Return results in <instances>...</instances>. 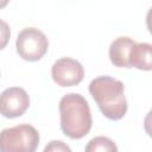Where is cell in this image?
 Instances as JSON below:
<instances>
[{"label":"cell","mask_w":152,"mask_h":152,"mask_svg":"<svg viewBox=\"0 0 152 152\" xmlns=\"http://www.w3.org/2000/svg\"><path fill=\"white\" fill-rule=\"evenodd\" d=\"M89 93L107 119L120 120L125 116L127 100L121 81L110 76H99L89 83Z\"/></svg>","instance_id":"cell-1"},{"label":"cell","mask_w":152,"mask_h":152,"mask_svg":"<svg viewBox=\"0 0 152 152\" xmlns=\"http://www.w3.org/2000/svg\"><path fill=\"white\" fill-rule=\"evenodd\" d=\"M61 128L62 132L71 139L86 137L93 125L91 113L88 101L77 93L64 95L59 100Z\"/></svg>","instance_id":"cell-2"},{"label":"cell","mask_w":152,"mask_h":152,"mask_svg":"<svg viewBox=\"0 0 152 152\" xmlns=\"http://www.w3.org/2000/svg\"><path fill=\"white\" fill-rule=\"evenodd\" d=\"M38 145L39 133L32 125L21 124L0 132V152H36Z\"/></svg>","instance_id":"cell-3"},{"label":"cell","mask_w":152,"mask_h":152,"mask_svg":"<svg viewBox=\"0 0 152 152\" xmlns=\"http://www.w3.org/2000/svg\"><path fill=\"white\" fill-rule=\"evenodd\" d=\"M15 48L18 55L23 59L36 62L46 53L49 40L39 28L25 27L19 32L17 37Z\"/></svg>","instance_id":"cell-4"},{"label":"cell","mask_w":152,"mask_h":152,"mask_svg":"<svg viewBox=\"0 0 152 152\" xmlns=\"http://www.w3.org/2000/svg\"><path fill=\"white\" fill-rule=\"evenodd\" d=\"M51 76L58 86L72 87L81 83L84 77V69L78 61L70 57H62L52 64Z\"/></svg>","instance_id":"cell-5"},{"label":"cell","mask_w":152,"mask_h":152,"mask_svg":"<svg viewBox=\"0 0 152 152\" xmlns=\"http://www.w3.org/2000/svg\"><path fill=\"white\" fill-rule=\"evenodd\" d=\"M28 106V94L20 87H10L0 94V114L7 119L21 116Z\"/></svg>","instance_id":"cell-6"},{"label":"cell","mask_w":152,"mask_h":152,"mask_svg":"<svg viewBox=\"0 0 152 152\" xmlns=\"http://www.w3.org/2000/svg\"><path fill=\"white\" fill-rule=\"evenodd\" d=\"M135 42L129 37H118L110 43L109 46V59L119 68H131V56L135 46Z\"/></svg>","instance_id":"cell-7"},{"label":"cell","mask_w":152,"mask_h":152,"mask_svg":"<svg viewBox=\"0 0 152 152\" xmlns=\"http://www.w3.org/2000/svg\"><path fill=\"white\" fill-rule=\"evenodd\" d=\"M151 51H152V46L150 43H137L131 56V62H129L131 68L150 71L152 69Z\"/></svg>","instance_id":"cell-8"},{"label":"cell","mask_w":152,"mask_h":152,"mask_svg":"<svg viewBox=\"0 0 152 152\" xmlns=\"http://www.w3.org/2000/svg\"><path fill=\"white\" fill-rule=\"evenodd\" d=\"M84 152H118V146L110 138L99 135L88 141Z\"/></svg>","instance_id":"cell-9"},{"label":"cell","mask_w":152,"mask_h":152,"mask_svg":"<svg viewBox=\"0 0 152 152\" xmlns=\"http://www.w3.org/2000/svg\"><path fill=\"white\" fill-rule=\"evenodd\" d=\"M43 152H72L68 144L62 140H51L44 147Z\"/></svg>","instance_id":"cell-10"},{"label":"cell","mask_w":152,"mask_h":152,"mask_svg":"<svg viewBox=\"0 0 152 152\" xmlns=\"http://www.w3.org/2000/svg\"><path fill=\"white\" fill-rule=\"evenodd\" d=\"M10 37H11L10 25L5 20L0 19V50L6 48V45L8 44Z\"/></svg>","instance_id":"cell-11"}]
</instances>
